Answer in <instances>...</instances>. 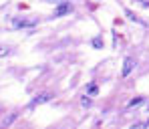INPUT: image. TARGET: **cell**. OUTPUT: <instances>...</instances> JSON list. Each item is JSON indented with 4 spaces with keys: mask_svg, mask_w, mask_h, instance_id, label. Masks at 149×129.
<instances>
[{
    "mask_svg": "<svg viewBox=\"0 0 149 129\" xmlns=\"http://www.w3.org/2000/svg\"><path fill=\"white\" fill-rule=\"evenodd\" d=\"M69 10H71V6H69L67 2H61V6H58V8L54 10V14H52V16H54V18H58V16H63V14H67Z\"/></svg>",
    "mask_w": 149,
    "mask_h": 129,
    "instance_id": "obj_4",
    "label": "cell"
},
{
    "mask_svg": "<svg viewBox=\"0 0 149 129\" xmlns=\"http://www.w3.org/2000/svg\"><path fill=\"white\" fill-rule=\"evenodd\" d=\"M10 24L12 28H32L36 26V18H12Z\"/></svg>",
    "mask_w": 149,
    "mask_h": 129,
    "instance_id": "obj_1",
    "label": "cell"
},
{
    "mask_svg": "<svg viewBox=\"0 0 149 129\" xmlns=\"http://www.w3.org/2000/svg\"><path fill=\"white\" fill-rule=\"evenodd\" d=\"M12 47L10 45H0V59H4V56H8V54H12Z\"/></svg>",
    "mask_w": 149,
    "mask_h": 129,
    "instance_id": "obj_6",
    "label": "cell"
},
{
    "mask_svg": "<svg viewBox=\"0 0 149 129\" xmlns=\"http://www.w3.org/2000/svg\"><path fill=\"white\" fill-rule=\"evenodd\" d=\"M145 113H147V121H149V105H147V109H145Z\"/></svg>",
    "mask_w": 149,
    "mask_h": 129,
    "instance_id": "obj_13",
    "label": "cell"
},
{
    "mask_svg": "<svg viewBox=\"0 0 149 129\" xmlns=\"http://www.w3.org/2000/svg\"><path fill=\"white\" fill-rule=\"evenodd\" d=\"M50 99H52V97H50L49 93H40L38 97H34V99H32V101L28 103V109H34V107H38V105H45V103H49Z\"/></svg>",
    "mask_w": 149,
    "mask_h": 129,
    "instance_id": "obj_3",
    "label": "cell"
},
{
    "mask_svg": "<svg viewBox=\"0 0 149 129\" xmlns=\"http://www.w3.org/2000/svg\"><path fill=\"white\" fill-rule=\"evenodd\" d=\"M125 14L129 16V20H133V22H137V24H141V26H147V22H145V20H141V18H139V16H137L135 12H131V10H127Z\"/></svg>",
    "mask_w": 149,
    "mask_h": 129,
    "instance_id": "obj_5",
    "label": "cell"
},
{
    "mask_svg": "<svg viewBox=\"0 0 149 129\" xmlns=\"http://www.w3.org/2000/svg\"><path fill=\"white\" fill-rule=\"evenodd\" d=\"M85 91H87V95H97V93H99V87H97L95 83H87V85H85Z\"/></svg>",
    "mask_w": 149,
    "mask_h": 129,
    "instance_id": "obj_7",
    "label": "cell"
},
{
    "mask_svg": "<svg viewBox=\"0 0 149 129\" xmlns=\"http://www.w3.org/2000/svg\"><path fill=\"white\" fill-rule=\"evenodd\" d=\"M135 65H137V61L133 59V56H127L123 61V69H121V77H129L131 73H133V69H135Z\"/></svg>",
    "mask_w": 149,
    "mask_h": 129,
    "instance_id": "obj_2",
    "label": "cell"
},
{
    "mask_svg": "<svg viewBox=\"0 0 149 129\" xmlns=\"http://www.w3.org/2000/svg\"><path fill=\"white\" fill-rule=\"evenodd\" d=\"M45 2H67V0H45Z\"/></svg>",
    "mask_w": 149,
    "mask_h": 129,
    "instance_id": "obj_12",
    "label": "cell"
},
{
    "mask_svg": "<svg viewBox=\"0 0 149 129\" xmlns=\"http://www.w3.org/2000/svg\"><path fill=\"white\" fill-rule=\"evenodd\" d=\"M139 105H145V97H135V99H131L127 107L133 109V107H139Z\"/></svg>",
    "mask_w": 149,
    "mask_h": 129,
    "instance_id": "obj_8",
    "label": "cell"
},
{
    "mask_svg": "<svg viewBox=\"0 0 149 129\" xmlns=\"http://www.w3.org/2000/svg\"><path fill=\"white\" fill-rule=\"evenodd\" d=\"M91 45H93L95 49H103V40H101V38H93V40H91Z\"/></svg>",
    "mask_w": 149,
    "mask_h": 129,
    "instance_id": "obj_9",
    "label": "cell"
},
{
    "mask_svg": "<svg viewBox=\"0 0 149 129\" xmlns=\"http://www.w3.org/2000/svg\"><path fill=\"white\" fill-rule=\"evenodd\" d=\"M137 2H139L141 6H149V2H145V0H137Z\"/></svg>",
    "mask_w": 149,
    "mask_h": 129,
    "instance_id": "obj_11",
    "label": "cell"
},
{
    "mask_svg": "<svg viewBox=\"0 0 149 129\" xmlns=\"http://www.w3.org/2000/svg\"><path fill=\"white\" fill-rule=\"evenodd\" d=\"M91 105V99H89V95H85L83 97V107H89Z\"/></svg>",
    "mask_w": 149,
    "mask_h": 129,
    "instance_id": "obj_10",
    "label": "cell"
}]
</instances>
